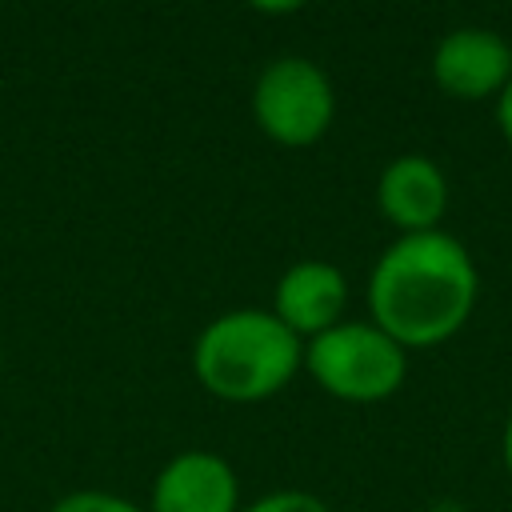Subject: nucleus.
<instances>
[{
    "mask_svg": "<svg viewBox=\"0 0 512 512\" xmlns=\"http://www.w3.org/2000/svg\"><path fill=\"white\" fill-rule=\"evenodd\" d=\"M480 272L444 228L396 236L368 272V320L404 352L448 344L476 312Z\"/></svg>",
    "mask_w": 512,
    "mask_h": 512,
    "instance_id": "1",
    "label": "nucleus"
},
{
    "mask_svg": "<svg viewBox=\"0 0 512 512\" xmlns=\"http://www.w3.org/2000/svg\"><path fill=\"white\" fill-rule=\"evenodd\" d=\"M192 372L224 404H264L304 372V340L272 308H232L200 328Z\"/></svg>",
    "mask_w": 512,
    "mask_h": 512,
    "instance_id": "2",
    "label": "nucleus"
},
{
    "mask_svg": "<svg viewBox=\"0 0 512 512\" xmlns=\"http://www.w3.org/2000/svg\"><path fill=\"white\" fill-rule=\"evenodd\" d=\"M304 372L340 404H380L404 388L408 352L372 320H340L304 340Z\"/></svg>",
    "mask_w": 512,
    "mask_h": 512,
    "instance_id": "3",
    "label": "nucleus"
},
{
    "mask_svg": "<svg viewBox=\"0 0 512 512\" xmlns=\"http://www.w3.org/2000/svg\"><path fill=\"white\" fill-rule=\"evenodd\" d=\"M252 116L264 136L284 148L316 144L336 116V92L328 72L308 56H276L256 76Z\"/></svg>",
    "mask_w": 512,
    "mask_h": 512,
    "instance_id": "4",
    "label": "nucleus"
},
{
    "mask_svg": "<svg viewBox=\"0 0 512 512\" xmlns=\"http://www.w3.org/2000/svg\"><path fill=\"white\" fill-rule=\"evenodd\" d=\"M144 508L148 512H240L244 488L228 456L212 448H184L156 468Z\"/></svg>",
    "mask_w": 512,
    "mask_h": 512,
    "instance_id": "5",
    "label": "nucleus"
},
{
    "mask_svg": "<svg viewBox=\"0 0 512 512\" xmlns=\"http://www.w3.org/2000/svg\"><path fill=\"white\" fill-rule=\"evenodd\" d=\"M432 80L452 100H496L512 80V44L480 24L452 28L432 48Z\"/></svg>",
    "mask_w": 512,
    "mask_h": 512,
    "instance_id": "6",
    "label": "nucleus"
},
{
    "mask_svg": "<svg viewBox=\"0 0 512 512\" xmlns=\"http://www.w3.org/2000/svg\"><path fill=\"white\" fill-rule=\"evenodd\" d=\"M376 208L400 232H432L448 212V176L424 152L392 156L376 180Z\"/></svg>",
    "mask_w": 512,
    "mask_h": 512,
    "instance_id": "7",
    "label": "nucleus"
},
{
    "mask_svg": "<svg viewBox=\"0 0 512 512\" xmlns=\"http://www.w3.org/2000/svg\"><path fill=\"white\" fill-rule=\"evenodd\" d=\"M348 276L328 260H296L272 288V312L300 340H312L344 320Z\"/></svg>",
    "mask_w": 512,
    "mask_h": 512,
    "instance_id": "8",
    "label": "nucleus"
},
{
    "mask_svg": "<svg viewBox=\"0 0 512 512\" xmlns=\"http://www.w3.org/2000/svg\"><path fill=\"white\" fill-rule=\"evenodd\" d=\"M48 512H148L144 500H128L112 488H72L48 504Z\"/></svg>",
    "mask_w": 512,
    "mask_h": 512,
    "instance_id": "9",
    "label": "nucleus"
},
{
    "mask_svg": "<svg viewBox=\"0 0 512 512\" xmlns=\"http://www.w3.org/2000/svg\"><path fill=\"white\" fill-rule=\"evenodd\" d=\"M240 512H332L324 496L308 492V488H268L252 500H244Z\"/></svg>",
    "mask_w": 512,
    "mask_h": 512,
    "instance_id": "10",
    "label": "nucleus"
},
{
    "mask_svg": "<svg viewBox=\"0 0 512 512\" xmlns=\"http://www.w3.org/2000/svg\"><path fill=\"white\" fill-rule=\"evenodd\" d=\"M496 128L504 136V144L512 148V80L504 84V92L496 96Z\"/></svg>",
    "mask_w": 512,
    "mask_h": 512,
    "instance_id": "11",
    "label": "nucleus"
},
{
    "mask_svg": "<svg viewBox=\"0 0 512 512\" xmlns=\"http://www.w3.org/2000/svg\"><path fill=\"white\" fill-rule=\"evenodd\" d=\"M244 4L256 8V12H268V16H288V12L304 8L308 0H244Z\"/></svg>",
    "mask_w": 512,
    "mask_h": 512,
    "instance_id": "12",
    "label": "nucleus"
},
{
    "mask_svg": "<svg viewBox=\"0 0 512 512\" xmlns=\"http://www.w3.org/2000/svg\"><path fill=\"white\" fill-rule=\"evenodd\" d=\"M500 460H504V472L512 476V408L504 416V432H500Z\"/></svg>",
    "mask_w": 512,
    "mask_h": 512,
    "instance_id": "13",
    "label": "nucleus"
},
{
    "mask_svg": "<svg viewBox=\"0 0 512 512\" xmlns=\"http://www.w3.org/2000/svg\"><path fill=\"white\" fill-rule=\"evenodd\" d=\"M424 512H472L468 504H460V500H452V496H444V500H432Z\"/></svg>",
    "mask_w": 512,
    "mask_h": 512,
    "instance_id": "14",
    "label": "nucleus"
},
{
    "mask_svg": "<svg viewBox=\"0 0 512 512\" xmlns=\"http://www.w3.org/2000/svg\"><path fill=\"white\" fill-rule=\"evenodd\" d=\"M0 376H4V344H0Z\"/></svg>",
    "mask_w": 512,
    "mask_h": 512,
    "instance_id": "15",
    "label": "nucleus"
}]
</instances>
